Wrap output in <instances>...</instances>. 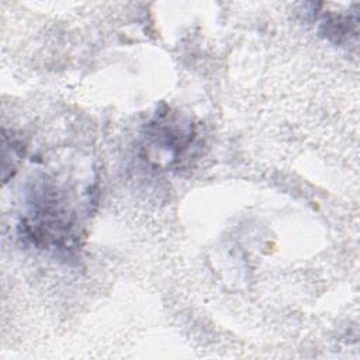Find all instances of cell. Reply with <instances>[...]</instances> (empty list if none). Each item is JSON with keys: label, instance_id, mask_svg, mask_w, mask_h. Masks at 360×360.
<instances>
[{"label": "cell", "instance_id": "3957f363", "mask_svg": "<svg viewBox=\"0 0 360 360\" xmlns=\"http://www.w3.org/2000/svg\"><path fill=\"white\" fill-rule=\"evenodd\" d=\"M357 11L323 13L319 20V32L336 45H345L357 38Z\"/></svg>", "mask_w": 360, "mask_h": 360}, {"label": "cell", "instance_id": "7a4b0ae2", "mask_svg": "<svg viewBox=\"0 0 360 360\" xmlns=\"http://www.w3.org/2000/svg\"><path fill=\"white\" fill-rule=\"evenodd\" d=\"M150 146L159 148L166 160H176L191 145L194 134L188 125L174 121L169 114L156 117L148 127Z\"/></svg>", "mask_w": 360, "mask_h": 360}, {"label": "cell", "instance_id": "6da1fadb", "mask_svg": "<svg viewBox=\"0 0 360 360\" xmlns=\"http://www.w3.org/2000/svg\"><path fill=\"white\" fill-rule=\"evenodd\" d=\"M32 205V217L24 221L27 238L41 248L53 246L55 249H68L73 239V225L66 211L60 207L55 190L42 187Z\"/></svg>", "mask_w": 360, "mask_h": 360}]
</instances>
